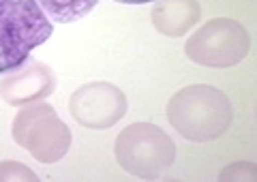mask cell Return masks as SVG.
Wrapping results in <instances>:
<instances>
[{"mask_svg": "<svg viewBox=\"0 0 257 182\" xmlns=\"http://www.w3.org/2000/svg\"><path fill=\"white\" fill-rule=\"evenodd\" d=\"M116 3H122V5H146V3H155V0H116Z\"/></svg>", "mask_w": 257, "mask_h": 182, "instance_id": "cell-12", "label": "cell"}, {"mask_svg": "<svg viewBox=\"0 0 257 182\" xmlns=\"http://www.w3.org/2000/svg\"><path fill=\"white\" fill-rule=\"evenodd\" d=\"M114 154L126 173L142 180H155L176 161V144L152 122H133L116 137Z\"/></svg>", "mask_w": 257, "mask_h": 182, "instance_id": "cell-3", "label": "cell"}, {"mask_svg": "<svg viewBox=\"0 0 257 182\" xmlns=\"http://www.w3.org/2000/svg\"><path fill=\"white\" fill-rule=\"evenodd\" d=\"M219 180L223 182H238V180H257V165L255 163H248V161H238V163H231L227 165L221 173H219Z\"/></svg>", "mask_w": 257, "mask_h": 182, "instance_id": "cell-11", "label": "cell"}, {"mask_svg": "<svg viewBox=\"0 0 257 182\" xmlns=\"http://www.w3.org/2000/svg\"><path fill=\"white\" fill-rule=\"evenodd\" d=\"M56 90V73L41 60L26 58L0 80V97L18 107L43 101Z\"/></svg>", "mask_w": 257, "mask_h": 182, "instance_id": "cell-7", "label": "cell"}, {"mask_svg": "<svg viewBox=\"0 0 257 182\" xmlns=\"http://www.w3.org/2000/svg\"><path fill=\"white\" fill-rule=\"evenodd\" d=\"M155 28L165 37H182L202 18L197 0H157L150 11Z\"/></svg>", "mask_w": 257, "mask_h": 182, "instance_id": "cell-8", "label": "cell"}, {"mask_svg": "<svg viewBox=\"0 0 257 182\" xmlns=\"http://www.w3.org/2000/svg\"><path fill=\"white\" fill-rule=\"evenodd\" d=\"M231 103L214 86L193 84L184 86L167 101V120L189 141H212L219 139L229 129Z\"/></svg>", "mask_w": 257, "mask_h": 182, "instance_id": "cell-1", "label": "cell"}, {"mask_svg": "<svg viewBox=\"0 0 257 182\" xmlns=\"http://www.w3.org/2000/svg\"><path fill=\"white\" fill-rule=\"evenodd\" d=\"M52 33L54 24L37 0H0V73L18 69Z\"/></svg>", "mask_w": 257, "mask_h": 182, "instance_id": "cell-2", "label": "cell"}, {"mask_svg": "<svg viewBox=\"0 0 257 182\" xmlns=\"http://www.w3.org/2000/svg\"><path fill=\"white\" fill-rule=\"evenodd\" d=\"M11 135L15 144L28 150L43 165L58 163L71 148L69 126L47 103H32L18 112L11 124Z\"/></svg>", "mask_w": 257, "mask_h": 182, "instance_id": "cell-4", "label": "cell"}, {"mask_svg": "<svg viewBox=\"0 0 257 182\" xmlns=\"http://www.w3.org/2000/svg\"><path fill=\"white\" fill-rule=\"evenodd\" d=\"M126 94L109 82L84 84L71 94L69 109L79 126L94 131L111 129L126 114Z\"/></svg>", "mask_w": 257, "mask_h": 182, "instance_id": "cell-6", "label": "cell"}, {"mask_svg": "<svg viewBox=\"0 0 257 182\" xmlns=\"http://www.w3.org/2000/svg\"><path fill=\"white\" fill-rule=\"evenodd\" d=\"M39 182V176L20 161H0V182Z\"/></svg>", "mask_w": 257, "mask_h": 182, "instance_id": "cell-10", "label": "cell"}, {"mask_svg": "<svg viewBox=\"0 0 257 182\" xmlns=\"http://www.w3.org/2000/svg\"><path fill=\"white\" fill-rule=\"evenodd\" d=\"M47 18L58 24H71L86 18L99 0H37Z\"/></svg>", "mask_w": 257, "mask_h": 182, "instance_id": "cell-9", "label": "cell"}, {"mask_svg": "<svg viewBox=\"0 0 257 182\" xmlns=\"http://www.w3.org/2000/svg\"><path fill=\"white\" fill-rule=\"evenodd\" d=\"M251 37L236 20L216 18L206 22L184 43L187 58L202 67L227 69L234 67L248 54Z\"/></svg>", "mask_w": 257, "mask_h": 182, "instance_id": "cell-5", "label": "cell"}]
</instances>
